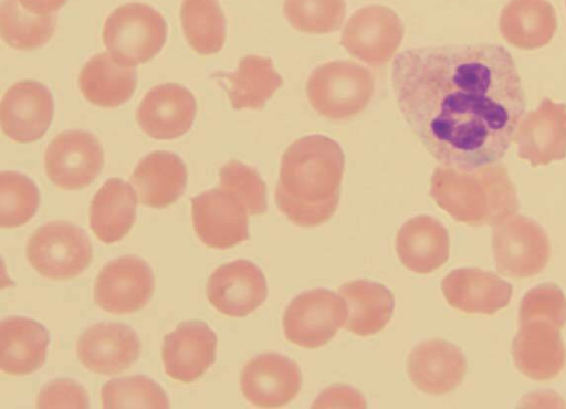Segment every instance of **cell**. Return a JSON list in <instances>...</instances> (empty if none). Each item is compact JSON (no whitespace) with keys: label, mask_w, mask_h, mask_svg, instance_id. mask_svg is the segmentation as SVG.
I'll list each match as a JSON object with an SVG mask.
<instances>
[{"label":"cell","mask_w":566,"mask_h":409,"mask_svg":"<svg viewBox=\"0 0 566 409\" xmlns=\"http://www.w3.org/2000/svg\"><path fill=\"white\" fill-rule=\"evenodd\" d=\"M374 90L373 73L353 61H332L318 65L306 83L311 106L329 119H346L363 112Z\"/></svg>","instance_id":"277c9868"},{"label":"cell","mask_w":566,"mask_h":409,"mask_svg":"<svg viewBox=\"0 0 566 409\" xmlns=\"http://www.w3.org/2000/svg\"><path fill=\"white\" fill-rule=\"evenodd\" d=\"M517 155L532 166H545L566 156V106L544 99L515 132Z\"/></svg>","instance_id":"44dd1931"},{"label":"cell","mask_w":566,"mask_h":409,"mask_svg":"<svg viewBox=\"0 0 566 409\" xmlns=\"http://www.w3.org/2000/svg\"><path fill=\"white\" fill-rule=\"evenodd\" d=\"M197 111L192 93L175 83L156 85L140 102L136 119L151 138L167 140L186 134Z\"/></svg>","instance_id":"d6986e66"},{"label":"cell","mask_w":566,"mask_h":409,"mask_svg":"<svg viewBox=\"0 0 566 409\" xmlns=\"http://www.w3.org/2000/svg\"><path fill=\"white\" fill-rule=\"evenodd\" d=\"M268 296L266 280L251 261L235 260L217 268L207 283V297L220 313L243 317L261 306Z\"/></svg>","instance_id":"2e32d148"},{"label":"cell","mask_w":566,"mask_h":409,"mask_svg":"<svg viewBox=\"0 0 566 409\" xmlns=\"http://www.w3.org/2000/svg\"><path fill=\"white\" fill-rule=\"evenodd\" d=\"M430 195L454 220L472 226H495L518 208L515 189L501 165L473 171L441 165L432 174Z\"/></svg>","instance_id":"3957f363"},{"label":"cell","mask_w":566,"mask_h":409,"mask_svg":"<svg viewBox=\"0 0 566 409\" xmlns=\"http://www.w3.org/2000/svg\"><path fill=\"white\" fill-rule=\"evenodd\" d=\"M1 36L17 50L30 51L48 43L56 27V15H39L25 10L18 0H2Z\"/></svg>","instance_id":"1f68e13d"},{"label":"cell","mask_w":566,"mask_h":409,"mask_svg":"<svg viewBox=\"0 0 566 409\" xmlns=\"http://www.w3.org/2000/svg\"><path fill=\"white\" fill-rule=\"evenodd\" d=\"M346 302L345 328L367 337L380 332L390 321L395 298L385 285L369 280H355L338 287Z\"/></svg>","instance_id":"83f0119b"},{"label":"cell","mask_w":566,"mask_h":409,"mask_svg":"<svg viewBox=\"0 0 566 409\" xmlns=\"http://www.w3.org/2000/svg\"><path fill=\"white\" fill-rule=\"evenodd\" d=\"M78 85L90 103L113 108L132 97L137 85V71L135 66L116 61L109 52H102L84 64Z\"/></svg>","instance_id":"484cf974"},{"label":"cell","mask_w":566,"mask_h":409,"mask_svg":"<svg viewBox=\"0 0 566 409\" xmlns=\"http://www.w3.org/2000/svg\"><path fill=\"white\" fill-rule=\"evenodd\" d=\"M403 34V23L394 10L370 4L350 15L344 27L340 44L360 61L380 66L397 52Z\"/></svg>","instance_id":"9c48e42d"},{"label":"cell","mask_w":566,"mask_h":409,"mask_svg":"<svg viewBox=\"0 0 566 409\" xmlns=\"http://www.w3.org/2000/svg\"><path fill=\"white\" fill-rule=\"evenodd\" d=\"M240 387L247 400L255 407H283L301 390V369L284 355L263 353L244 365Z\"/></svg>","instance_id":"5bb4252c"},{"label":"cell","mask_w":566,"mask_h":409,"mask_svg":"<svg viewBox=\"0 0 566 409\" xmlns=\"http://www.w3.org/2000/svg\"><path fill=\"white\" fill-rule=\"evenodd\" d=\"M344 168V153L334 139L315 134L293 141L281 158L276 207L296 226L325 223L337 209Z\"/></svg>","instance_id":"7a4b0ae2"},{"label":"cell","mask_w":566,"mask_h":409,"mask_svg":"<svg viewBox=\"0 0 566 409\" xmlns=\"http://www.w3.org/2000/svg\"><path fill=\"white\" fill-rule=\"evenodd\" d=\"M44 165L49 179L55 186L65 190L81 189L101 174L103 147L90 132L65 130L49 144Z\"/></svg>","instance_id":"30bf717a"},{"label":"cell","mask_w":566,"mask_h":409,"mask_svg":"<svg viewBox=\"0 0 566 409\" xmlns=\"http://www.w3.org/2000/svg\"><path fill=\"white\" fill-rule=\"evenodd\" d=\"M137 199L132 186L109 178L94 195L90 207V227L104 243L122 240L136 220Z\"/></svg>","instance_id":"4316f807"},{"label":"cell","mask_w":566,"mask_h":409,"mask_svg":"<svg viewBox=\"0 0 566 409\" xmlns=\"http://www.w3.org/2000/svg\"><path fill=\"white\" fill-rule=\"evenodd\" d=\"M92 243L85 231L67 221H51L30 237L27 258L31 266L50 280H70L91 263Z\"/></svg>","instance_id":"8992f818"},{"label":"cell","mask_w":566,"mask_h":409,"mask_svg":"<svg viewBox=\"0 0 566 409\" xmlns=\"http://www.w3.org/2000/svg\"><path fill=\"white\" fill-rule=\"evenodd\" d=\"M40 204L35 182L17 171L0 174V227L17 228L27 223Z\"/></svg>","instance_id":"d6a6232c"},{"label":"cell","mask_w":566,"mask_h":409,"mask_svg":"<svg viewBox=\"0 0 566 409\" xmlns=\"http://www.w3.org/2000/svg\"><path fill=\"white\" fill-rule=\"evenodd\" d=\"M447 229L436 218L420 214L407 220L397 232L396 251L408 270L428 274L449 259Z\"/></svg>","instance_id":"603a6c76"},{"label":"cell","mask_w":566,"mask_h":409,"mask_svg":"<svg viewBox=\"0 0 566 409\" xmlns=\"http://www.w3.org/2000/svg\"><path fill=\"white\" fill-rule=\"evenodd\" d=\"M28 11L39 15H48L56 12L66 0H18Z\"/></svg>","instance_id":"f35d334b"},{"label":"cell","mask_w":566,"mask_h":409,"mask_svg":"<svg viewBox=\"0 0 566 409\" xmlns=\"http://www.w3.org/2000/svg\"><path fill=\"white\" fill-rule=\"evenodd\" d=\"M140 340L137 333L119 323H97L80 336L76 354L91 371L115 375L128 369L139 357Z\"/></svg>","instance_id":"e0dca14e"},{"label":"cell","mask_w":566,"mask_h":409,"mask_svg":"<svg viewBox=\"0 0 566 409\" xmlns=\"http://www.w3.org/2000/svg\"><path fill=\"white\" fill-rule=\"evenodd\" d=\"M492 248L497 271L515 279L542 272L551 254L545 230L523 216L509 217L495 224Z\"/></svg>","instance_id":"ba28073f"},{"label":"cell","mask_w":566,"mask_h":409,"mask_svg":"<svg viewBox=\"0 0 566 409\" xmlns=\"http://www.w3.org/2000/svg\"><path fill=\"white\" fill-rule=\"evenodd\" d=\"M103 408H169L164 389L151 378L137 375L108 380L101 391Z\"/></svg>","instance_id":"836d02e7"},{"label":"cell","mask_w":566,"mask_h":409,"mask_svg":"<svg viewBox=\"0 0 566 409\" xmlns=\"http://www.w3.org/2000/svg\"><path fill=\"white\" fill-rule=\"evenodd\" d=\"M180 21L189 45L203 55L219 52L226 41V18L217 0H182Z\"/></svg>","instance_id":"4dcf8cb0"},{"label":"cell","mask_w":566,"mask_h":409,"mask_svg":"<svg viewBox=\"0 0 566 409\" xmlns=\"http://www.w3.org/2000/svg\"><path fill=\"white\" fill-rule=\"evenodd\" d=\"M129 181L143 204L163 209L184 193L187 185L186 165L171 151L155 150L137 164Z\"/></svg>","instance_id":"cb8c5ba5"},{"label":"cell","mask_w":566,"mask_h":409,"mask_svg":"<svg viewBox=\"0 0 566 409\" xmlns=\"http://www.w3.org/2000/svg\"><path fill=\"white\" fill-rule=\"evenodd\" d=\"M518 324L512 344L515 367L533 380L546 381L557 377L566 363L562 328L543 317L520 319Z\"/></svg>","instance_id":"4fadbf2b"},{"label":"cell","mask_w":566,"mask_h":409,"mask_svg":"<svg viewBox=\"0 0 566 409\" xmlns=\"http://www.w3.org/2000/svg\"><path fill=\"white\" fill-rule=\"evenodd\" d=\"M50 342L41 323L24 316H9L0 324V367L9 375H25L40 369Z\"/></svg>","instance_id":"d4e9b609"},{"label":"cell","mask_w":566,"mask_h":409,"mask_svg":"<svg viewBox=\"0 0 566 409\" xmlns=\"http://www.w3.org/2000/svg\"><path fill=\"white\" fill-rule=\"evenodd\" d=\"M222 78L229 83L228 95L234 109L261 108L283 83L272 61L258 55L242 57L238 70L223 73Z\"/></svg>","instance_id":"f546056e"},{"label":"cell","mask_w":566,"mask_h":409,"mask_svg":"<svg viewBox=\"0 0 566 409\" xmlns=\"http://www.w3.org/2000/svg\"><path fill=\"white\" fill-rule=\"evenodd\" d=\"M283 14L296 30L323 34L338 30L346 15L345 0H284Z\"/></svg>","instance_id":"e575fe53"},{"label":"cell","mask_w":566,"mask_h":409,"mask_svg":"<svg viewBox=\"0 0 566 409\" xmlns=\"http://www.w3.org/2000/svg\"><path fill=\"white\" fill-rule=\"evenodd\" d=\"M216 350L217 335L206 323L182 322L164 337L161 357L166 374L181 382L195 381L214 363Z\"/></svg>","instance_id":"ac0fdd59"},{"label":"cell","mask_w":566,"mask_h":409,"mask_svg":"<svg viewBox=\"0 0 566 409\" xmlns=\"http://www.w3.org/2000/svg\"><path fill=\"white\" fill-rule=\"evenodd\" d=\"M245 204L232 192L218 187L191 199L193 229L212 249H230L249 239Z\"/></svg>","instance_id":"8fae6325"},{"label":"cell","mask_w":566,"mask_h":409,"mask_svg":"<svg viewBox=\"0 0 566 409\" xmlns=\"http://www.w3.org/2000/svg\"><path fill=\"white\" fill-rule=\"evenodd\" d=\"M167 38L165 18L155 8L139 2L115 9L103 28L104 45L118 62L135 66L155 57Z\"/></svg>","instance_id":"5b68a950"},{"label":"cell","mask_w":566,"mask_h":409,"mask_svg":"<svg viewBox=\"0 0 566 409\" xmlns=\"http://www.w3.org/2000/svg\"><path fill=\"white\" fill-rule=\"evenodd\" d=\"M346 317V302L339 293L315 289L291 300L282 326L289 342L304 348H318L336 335Z\"/></svg>","instance_id":"52a82bcc"},{"label":"cell","mask_w":566,"mask_h":409,"mask_svg":"<svg viewBox=\"0 0 566 409\" xmlns=\"http://www.w3.org/2000/svg\"><path fill=\"white\" fill-rule=\"evenodd\" d=\"M38 408H88L85 388L73 379H55L39 392Z\"/></svg>","instance_id":"74e56055"},{"label":"cell","mask_w":566,"mask_h":409,"mask_svg":"<svg viewBox=\"0 0 566 409\" xmlns=\"http://www.w3.org/2000/svg\"><path fill=\"white\" fill-rule=\"evenodd\" d=\"M467 371L462 350L443 339L418 344L407 359V373L412 384L428 395H444L455 389Z\"/></svg>","instance_id":"ffe728a7"},{"label":"cell","mask_w":566,"mask_h":409,"mask_svg":"<svg viewBox=\"0 0 566 409\" xmlns=\"http://www.w3.org/2000/svg\"><path fill=\"white\" fill-rule=\"evenodd\" d=\"M556 27L555 10L547 0H511L500 17L502 36L525 50L547 44Z\"/></svg>","instance_id":"f1b7e54d"},{"label":"cell","mask_w":566,"mask_h":409,"mask_svg":"<svg viewBox=\"0 0 566 409\" xmlns=\"http://www.w3.org/2000/svg\"><path fill=\"white\" fill-rule=\"evenodd\" d=\"M441 291L448 304L459 311L491 315L507 306L513 287L492 272L461 268L443 277Z\"/></svg>","instance_id":"7402d4cb"},{"label":"cell","mask_w":566,"mask_h":409,"mask_svg":"<svg viewBox=\"0 0 566 409\" xmlns=\"http://www.w3.org/2000/svg\"><path fill=\"white\" fill-rule=\"evenodd\" d=\"M54 112L50 90L34 80L13 84L3 95L0 120L3 133L14 141L31 143L49 129Z\"/></svg>","instance_id":"9a60e30c"},{"label":"cell","mask_w":566,"mask_h":409,"mask_svg":"<svg viewBox=\"0 0 566 409\" xmlns=\"http://www.w3.org/2000/svg\"><path fill=\"white\" fill-rule=\"evenodd\" d=\"M543 317L555 322L560 328L566 324V297L554 283H542L528 290L520 303L518 321Z\"/></svg>","instance_id":"8d00e7d4"},{"label":"cell","mask_w":566,"mask_h":409,"mask_svg":"<svg viewBox=\"0 0 566 409\" xmlns=\"http://www.w3.org/2000/svg\"><path fill=\"white\" fill-rule=\"evenodd\" d=\"M219 187L235 195L250 214L266 210V187L258 171L238 160H231L219 170Z\"/></svg>","instance_id":"d590c367"},{"label":"cell","mask_w":566,"mask_h":409,"mask_svg":"<svg viewBox=\"0 0 566 409\" xmlns=\"http://www.w3.org/2000/svg\"><path fill=\"white\" fill-rule=\"evenodd\" d=\"M397 106L441 165L473 171L501 160L525 113L515 61L494 43L412 46L391 66Z\"/></svg>","instance_id":"6da1fadb"},{"label":"cell","mask_w":566,"mask_h":409,"mask_svg":"<svg viewBox=\"0 0 566 409\" xmlns=\"http://www.w3.org/2000/svg\"><path fill=\"white\" fill-rule=\"evenodd\" d=\"M155 289L148 263L136 255H124L103 266L94 284V301L113 314H129L144 307Z\"/></svg>","instance_id":"7c38bea8"}]
</instances>
